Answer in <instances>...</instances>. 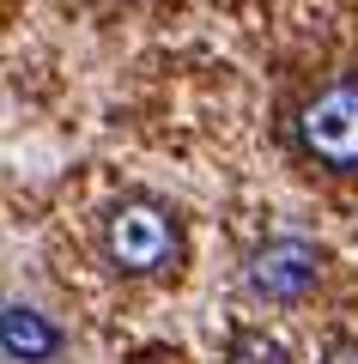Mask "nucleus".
<instances>
[{
  "mask_svg": "<svg viewBox=\"0 0 358 364\" xmlns=\"http://www.w3.org/2000/svg\"><path fill=\"white\" fill-rule=\"evenodd\" d=\"M243 279H249V291H256L261 304H298V298H310V286L322 279V255L304 237H273V243H261L256 255H249Z\"/></svg>",
  "mask_w": 358,
  "mask_h": 364,
  "instance_id": "obj_3",
  "label": "nucleus"
},
{
  "mask_svg": "<svg viewBox=\"0 0 358 364\" xmlns=\"http://www.w3.org/2000/svg\"><path fill=\"white\" fill-rule=\"evenodd\" d=\"M55 328L43 322L31 304H6V358L13 364H43V358H55Z\"/></svg>",
  "mask_w": 358,
  "mask_h": 364,
  "instance_id": "obj_4",
  "label": "nucleus"
},
{
  "mask_svg": "<svg viewBox=\"0 0 358 364\" xmlns=\"http://www.w3.org/2000/svg\"><path fill=\"white\" fill-rule=\"evenodd\" d=\"M103 249H110V261L122 273H170L177 255H182V231H177V219H170V207L134 195V200H122V207H110V219H103Z\"/></svg>",
  "mask_w": 358,
  "mask_h": 364,
  "instance_id": "obj_2",
  "label": "nucleus"
},
{
  "mask_svg": "<svg viewBox=\"0 0 358 364\" xmlns=\"http://www.w3.org/2000/svg\"><path fill=\"white\" fill-rule=\"evenodd\" d=\"M292 140L316 170L358 176V79H328L298 104Z\"/></svg>",
  "mask_w": 358,
  "mask_h": 364,
  "instance_id": "obj_1",
  "label": "nucleus"
},
{
  "mask_svg": "<svg viewBox=\"0 0 358 364\" xmlns=\"http://www.w3.org/2000/svg\"><path fill=\"white\" fill-rule=\"evenodd\" d=\"M322 364H358V340H334V346L322 352Z\"/></svg>",
  "mask_w": 358,
  "mask_h": 364,
  "instance_id": "obj_6",
  "label": "nucleus"
},
{
  "mask_svg": "<svg viewBox=\"0 0 358 364\" xmlns=\"http://www.w3.org/2000/svg\"><path fill=\"white\" fill-rule=\"evenodd\" d=\"M231 364H285V346L261 328H243V334L231 340Z\"/></svg>",
  "mask_w": 358,
  "mask_h": 364,
  "instance_id": "obj_5",
  "label": "nucleus"
}]
</instances>
